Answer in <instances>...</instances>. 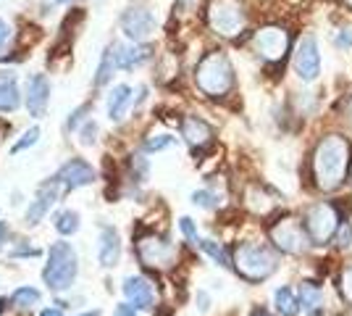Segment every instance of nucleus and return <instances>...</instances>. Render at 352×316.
I'll list each match as a JSON object with an SVG mask.
<instances>
[{"instance_id":"20","label":"nucleus","mask_w":352,"mask_h":316,"mask_svg":"<svg viewBox=\"0 0 352 316\" xmlns=\"http://www.w3.org/2000/svg\"><path fill=\"white\" fill-rule=\"evenodd\" d=\"M300 306L308 311V316H318L323 311V290L316 282H305L300 287Z\"/></svg>"},{"instance_id":"32","label":"nucleus","mask_w":352,"mask_h":316,"mask_svg":"<svg viewBox=\"0 0 352 316\" xmlns=\"http://www.w3.org/2000/svg\"><path fill=\"white\" fill-rule=\"evenodd\" d=\"M192 203L200 206V209H213L216 206V196L208 193V190H197V193H192Z\"/></svg>"},{"instance_id":"26","label":"nucleus","mask_w":352,"mask_h":316,"mask_svg":"<svg viewBox=\"0 0 352 316\" xmlns=\"http://www.w3.org/2000/svg\"><path fill=\"white\" fill-rule=\"evenodd\" d=\"M197 248L206 253V256H210L219 266H232V256L223 251V245H219V242H213V240H203L200 238V242H197Z\"/></svg>"},{"instance_id":"25","label":"nucleus","mask_w":352,"mask_h":316,"mask_svg":"<svg viewBox=\"0 0 352 316\" xmlns=\"http://www.w3.org/2000/svg\"><path fill=\"white\" fill-rule=\"evenodd\" d=\"M53 227H56V232H58V235L69 238V235H74V232H79V213L72 211V209H63L58 216H56Z\"/></svg>"},{"instance_id":"43","label":"nucleus","mask_w":352,"mask_h":316,"mask_svg":"<svg viewBox=\"0 0 352 316\" xmlns=\"http://www.w3.org/2000/svg\"><path fill=\"white\" fill-rule=\"evenodd\" d=\"M0 314H3V303H0Z\"/></svg>"},{"instance_id":"1","label":"nucleus","mask_w":352,"mask_h":316,"mask_svg":"<svg viewBox=\"0 0 352 316\" xmlns=\"http://www.w3.org/2000/svg\"><path fill=\"white\" fill-rule=\"evenodd\" d=\"M352 169V143L344 135H323L310 156L313 185L323 193L339 190Z\"/></svg>"},{"instance_id":"34","label":"nucleus","mask_w":352,"mask_h":316,"mask_svg":"<svg viewBox=\"0 0 352 316\" xmlns=\"http://www.w3.org/2000/svg\"><path fill=\"white\" fill-rule=\"evenodd\" d=\"M87 111H89V105H79L72 116H69V121H66V129H76V127H79V121H82V116H85Z\"/></svg>"},{"instance_id":"5","label":"nucleus","mask_w":352,"mask_h":316,"mask_svg":"<svg viewBox=\"0 0 352 316\" xmlns=\"http://www.w3.org/2000/svg\"><path fill=\"white\" fill-rule=\"evenodd\" d=\"M79 274V258H76V251L72 248V242H53L47 248V264L43 269V280L45 285L50 287L53 293H60V290H69L74 285Z\"/></svg>"},{"instance_id":"12","label":"nucleus","mask_w":352,"mask_h":316,"mask_svg":"<svg viewBox=\"0 0 352 316\" xmlns=\"http://www.w3.org/2000/svg\"><path fill=\"white\" fill-rule=\"evenodd\" d=\"M63 190H66V187L60 185L58 177L43 182V185L37 187V198L32 200L30 209H27V213H24V224H27V227L40 224L45 216H47V211L58 203V198H60V193H63Z\"/></svg>"},{"instance_id":"17","label":"nucleus","mask_w":352,"mask_h":316,"mask_svg":"<svg viewBox=\"0 0 352 316\" xmlns=\"http://www.w3.org/2000/svg\"><path fill=\"white\" fill-rule=\"evenodd\" d=\"M121 261V238L113 227H100V238H98V264L103 269H113Z\"/></svg>"},{"instance_id":"7","label":"nucleus","mask_w":352,"mask_h":316,"mask_svg":"<svg viewBox=\"0 0 352 316\" xmlns=\"http://www.w3.org/2000/svg\"><path fill=\"white\" fill-rule=\"evenodd\" d=\"M302 224H305V232H308L313 245H329L337 238L339 227H342V216H339V211L331 203L321 200V203H313L305 211Z\"/></svg>"},{"instance_id":"16","label":"nucleus","mask_w":352,"mask_h":316,"mask_svg":"<svg viewBox=\"0 0 352 316\" xmlns=\"http://www.w3.org/2000/svg\"><path fill=\"white\" fill-rule=\"evenodd\" d=\"M124 295L137 311H147L155 306V290L145 277H126L124 280Z\"/></svg>"},{"instance_id":"10","label":"nucleus","mask_w":352,"mask_h":316,"mask_svg":"<svg viewBox=\"0 0 352 316\" xmlns=\"http://www.w3.org/2000/svg\"><path fill=\"white\" fill-rule=\"evenodd\" d=\"M137 256L145 264L147 269H168L174 266L176 248L174 242H168L161 235H142L137 238Z\"/></svg>"},{"instance_id":"6","label":"nucleus","mask_w":352,"mask_h":316,"mask_svg":"<svg viewBox=\"0 0 352 316\" xmlns=\"http://www.w3.org/2000/svg\"><path fill=\"white\" fill-rule=\"evenodd\" d=\"M252 50L265 66H279L292 50V32L284 24H263L252 32Z\"/></svg>"},{"instance_id":"27","label":"nucleus","mask_w":352,"mask_h":316,"mask_svg":"<svg viewBox=\"0 0 352 316\" xmlns=\"http://www.w3.org/2000/svg\"><path fill=\"white\" fill-rule=\"evenodd\" d=\"M171 145H174V137H171V135H150V137H145V151L147 153L166 151V148H171Z\"/></svg>"},{"instance_id":"30","label":"nucleus","mask_w":352,"mask_h":316,"mask_svg":"<svg viewBox=\"0 0 352 316\" xmlns=\"http://www.w3.org/2000/svg\"><path fill=\"white\" fill-rule=\"evenodd\" d=\"M339 293L352 306V266H344L342 274H339Z\"/></svg>"},{"instance_id":"13","label":"nucleus","mask_w":352,"mask_h":316,"mask_svg":"<svg viewBox=\"0 0 352 316\" xmlns=\"http://www.w3.org/2000/svg\"><path fill=\"white\" fill-rule=\"evenodd\" d=\"M179 132H182L184 143L190 145L195 156L210 151V148H213V143H216V132H213V127H210L206 119H200V116H184L182 124H179Z\"/></svg>"},{"instance_id":"2","label":"nucleus","mask_w":352,"mask_h":316,"mask_svg":"<svg viewBox=\"0 0 352 316\" xmlns=\"http://www.w3.org/2000/svg\"><path fill=\"white\" fill-rule=\"evenodd\" d=\"M195 87L210 101L229 98L236 87V72L232 59L223 50H208L195 66Z\"/></svg>"},{"instance_id":"14","label":"nucleus","mask_w":352,"mask_h":316,"mask_svg":"<svg viewBox=\"0 0 352 316\" xmlns=\"http://www.w3.org/2000/svg\"><path fill=\"white\" fill-rule=\"evenodd\" d=\"M24 103L34 119H43L50 103V79L45 74H32L24 85Z\"/></svg>"},{"instance_id":"4","label":"nucleus","mask_w":352,"mask_h":316,"mask_svg":"<svg viewBox=\"0 0 352 316\" xmlns=\"http://www.w3.org/2000/svg\"><path fill=\"white\" fill-rule=\"evenodd\" d=\"M206 24L223 40H236L248 27V8L242 0H208Z\"/></svg>"},{"instance_id":"29","label":"nucleus","mask_w":352,"mask_h":316,"mask_svg":"<svg viewBox=\"0 0 352 316\" xmlns=\"http://www.w3.org/2000/svg\"><path fill=\"white\" fill-rule=\"evenodd\" d=\"M95 140H98V121L87 119L82 124V129H79V143L89 148V145H95Z\"/></svg>"},{"instance_id":"33","label":"nucleus","mask_w":352,"mask_h":316,"mask_svg":"<svg viewBox=\"0 0 352 316\" xmlns=\"http://www.w3.org/2000/svg\"><path fill=\"white\" fill-rule=\"evenodd\" d=\"M334 45H337L339 50H347V48H352V27H342V30L337 32Z\"/></svg>"},{"instance_id":"21","label":"nucleus","mask_w":352,"mask_h":316,"mask_svg":"<svg viewBox=\"0 0 352 316\" xmlns=\"http://www.w3.org/2000/svg\"><path fill=\"white\" fill-rule=\"evenodd\" d=\"M118 69L116 63V50H113V45H108L103 50V56H100V63H98V72H95V87H103V85H108L111 82V76H113V72Z\"/></svg>"},{"instance_id":"23","label":"nucleus","mask_w":352,"mask_h":316,"mask_svg":"<svg viewBox=\"0 0 352 316\" xmlns=\"http://www.w3.org/2000/svg\"><path fill=\"white\" fill-rule=\"evenodd\" d=\"M274 301H276V311L281 316H297V311H300V301H297L294 290H289V287H279Z\"/></svg>"},{"instance_id":"39","label":"nucleus","mask_w":352,"mask_h":316,"mask_svg":"<svg viewBox=\"0 0 352 316\" xmlns=\"http://www.w3.org/2000/svg\"><path fill=\"white\" fill-rule=\"evenodd\" d=\"M76 316H100V311H87V314H76Z\"/></svg>"},{"instance_id":"15","label":"nucleus","mask_w":352,"mask_h":316,"mask_svg":"<svg viewBox=\"0 0 352 316\" xmlns=\"http://www.w3.org/2000/svg\"><path fill=\"white\" fill-rule=\"evenodd\" d=\"M56 177H58L60 185H63L66 190H79V187H87V185L95 182V169H92L85 158H69V161L58 169Z\"/></svg>"},{"instance_id":"36","label":"nucleus","mask_w":352,"mask_h":316,"mask_svg":"<svg viewBox=\"0 0 352 316\" xmlns=\"http://www.w3.org/2000/svg\"><path fill=\"white\" fill-rule=\"evenodd\" d=\"M8 37H11V27H8V21L0 19V53H3V48L8 43Z\"/></svg>"},{"instance_id":"24","label":"nucleus","mask_w":352,"mask_h":316,"mask_svg":"<svg viewBox=\"0 0 352 316\" xmlns=\"http://www.w3.org/2000/svg\"><path fill=\"white\" fill-rule=\"evenodd\" d=\"M21 105V92L19 87L11 82H0V114H8V111H16Z\"/></svg>"},{"instance_id":"22","label":"nucleus","mask_w":352,"mask_h":316,"mask_svg":"<svg viewBox=\"0 0 352 316\" xmlns=\"http://www.w3.org/2000/svg\"><path fill=\"white\" fill-rule=\"evenodd\" d=\"M40 290H34V287H19V290H14L11 293V298H8V303H11V308H16V311H32L34 306H40Z\"/></svg>"},{"instance_id":"37","label":"nucleus","mask_w":352,"mask_h":316,"mask_svg":"<svg viewBox=\"0 0 352 316\" xmlns=\"http://www.w3.org/2000/svg\"><path fill=\"white\" fill-rule=\"evenodd\" d=\"M344 116L352 124V95H347V101H344Z\"/></svg>"},{"instance_id":"31","label":"nucleus","mask_w":352,"mask_h":316,"mask_svg":"<svg viewBox=\"0 0 352 316\" xmlns=\"http://www.w3.org/2000/svg\"><path fill=\"white\" fill-rule=\"evenodd\" d=\"M179 229H182V235H184V238H187L190 242H195V245L200 242V235H197V227H195V222H192L190 216H182V219H179Z\"/></svg>"},{"instance_id":"42","label":"nucleus","mask_w":352,"mask_h":316,"mask_svg":"<svg viewBox=\"0 0 352 316\" xmlns=\"http://www.w3.org/2000/svg\"><path fill=\"white\" fill-rule=\"evenodd\" d=\"M252 316H268V314H263V311H258V314H252Z\"/></svg>"},{"instance_id":"40","label":"nucleus","mask_w":352,"mask_h":316,"mask_svg":"<svg viewBox=\"0 0 352 316\" xmlns=\"http://www.w3.org/2000/svg\"><path fill=\"white\" fill-rule=\"evenodd\" d=\"M3 235H6V224H0V240H3Z\"/></svg>"},{"instance_id":"8","label":"nucleus","mask_w":352,"mask_h":316,"mask_svg":"<svg viewBox=\"0 0 352 316\" xmlns=\"http://www.w3.org/2000/svg\"><path fill=\"white\" fill-rule=\"evenodd\" d=\"M268 238L287 256H302L308 251V242H310L305 224L292 219V216H281L274 224H268Z\"/></svg>"},{"instance_id":"35","label":"nucleus","mask_w":352,"mask_h":316,"mask_svg":"<svg viewBox=\"0 0 352 316\" xmlns=\"http://www.w3.org/2000/svg\"><path fill=\"white\" fill-rule=\"evenodd\" d=\"M113 316H137V308H134V306L129 301H126V303H118L116 311H113Z\"/></svg>"},{"instance_id":"41","label":"nucleus","mask_w":352,"mask_h":316,"mask_svg":"<svg viewBox=\"0 0 352 316\" xmlns=\"http://www.w3.org/2000/svg\"><path fill=\"white\" fill-rule=\"evenodd\" d=\"M342 3H344V6H347V8L352 11V0H342Z\"/></svg>"},{"instance_id":"38","label":"nucleus","mask_w":352,"mask_h":316,"mask_svg":"<svg viewBox=\"0 0 352 316\" xmlns=\"http://www.w3.org/2000/svg\"><path fill=\"white\" fill-rule=\"evenodd\" d=\"M40 316H63V311H60V308H45Z\"/></svg>"},{"instance_id":"18","label":"nucleus","mask_w":352,"mask_h":316,"mask_svg":"<svg viewBox=\"0 0 352 316\" xmlns=\"http://www.w3.org/2000/svg\"><path fill=\"white\" fill-rule=\"evenodd\" d=\"M113 50H116L118 69H124V72H129L134 66H140V63L153 59V48L145 45V43H129V45H118L116 43Z\"/></svg>"},{"instance_id":"11","label":"nucleus","mask_w":352,"mask_h":316,"mask_svg":"<svg viewBox=\"0 0 352 316\" xmlns=\"http://www.w3.org/2000/svg\"><path fill=\"white\" fill-rule=\"evenodd\" d=\"M118 27L126 34L129 43H145L155 32V16L145 6H129L124 14L118 16Z\"/></svg>"},{"instance_id":"45","label":"nucleus","mask_w":352,"mask_h":316,"mask_svg":"<svg viewBox=\"0 0 352 316\" xmlns=\"http://www.w3.org/2000/svg\"><path fill=\"white\" fill-rule=\"evenodd\" d=\"M0 251H3V245H0Z\"/></svg>"},{"instance_id":"3","label":"nucleus","mask_w":352,"mask_h":316,"mask_svg":"<svg viewBox=\"0 0 352 316\" xmlns=\"http://www.w3.org/2000/svg\"><path fill=\"white\" fill-rule=\"evenodd\" d=\"M232 266H234L236 274L245 282L258 285V282L268 280L276 271L279 261L274 256V251L265 248V245H258V242H236L234 253H232Z\"/></svg>"},{"instance_id":"19","label":"nucleus","mask_w":352,"mask_h":316,"mask_svg":"<svg viewBox=\"0 0 352 316\" xmlns=\"http://www.w3.org/2000/svg\"><path fill=\"white\" fill-rule=\"evenodd\" d=\"M129 103H132V87L129 85H116L113 90L108 92V119L121 121Z\"/></svg>"},{"instance_id":"9","label":"nucleus","mask_w":352,"mask_h":316,"mask_svg":"<svg viewBox=\"0 0 352 316\" xmlns=\"http://www.w3.org/2000/svg\"><path fill=\"white\" fill-rule=\"evenodd\" d=\"M292 69L302 82H316L321 76V50H318L316 34L310 32L300 34L292 53Z\"/></svg>"},{"instance_id":"28","label":"nucleus","mask_w":352,"mask_h":316,"mask_svg":"<svg viewBox=\"0 0 352 316\" xmlns=\"http://www.w3.org/2000/svg\"><path fill=\"white\" fill-rule=\"evenodd\" d=\"M37 140H40V127H30V129L21 135V140H19V143H14L11 153L27 151V148H32V145H37Z\"/></svg>"},{"instance_id":"44","label":"nucleus","mask_w":352,"mask_h":316,"mask_svg":"<svg viewBox=\"0 0 352 316\" xmlns=\"http://www.w3.org/2000/svg\"><path fill=\"white\" fill-rule=\"evenodd\" d=\"M58 3H69V0H58Z\"/></svg>"}]
</instances>
